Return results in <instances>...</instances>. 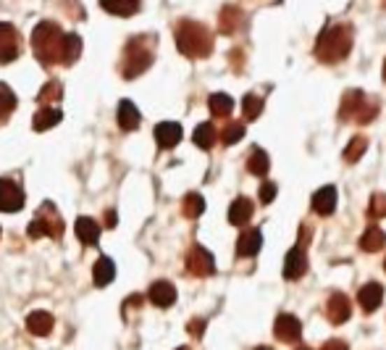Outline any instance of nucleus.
Masks as SVG:
<instances>
[{
	"instance_id": "79ce46f5",
	"label": "nucleus",
	"mask_w": 386,
	"mask_h": 350,
	"mask_svg": "<svg viewBox=\"0 0 386 350\" xmlns=\"http://www.w3.org/2000/svg\"><path fill=\"white\" fill-rule=\"evenodd\" d=\"M176 350H192V348H187V345H182V348H176Z\"/></svg>"
},
{
	"instance_id": "7ed1b4c3",
	"label": "nucleus",
	"mask_w": 386,
	"mask_h": 350,
	"mask_svg": "<svg viewBox=\"0 0 386 350\" xmlns=\"http://www.w3.org/2000/svg\"><path fill=\"white\" fill-rule=\"evenodd\" d=\"M352 50V27L347 24H331L326 27L315 43V55L323 64H339Z\"/></svg>"
},
{
	"instance_id": "0eeeda50",
	"label": "nucleus",
	"mask_w": 386,
	"mask_h": 350,
	"mask_svg": "<svg viewBox=\"0 0 386 350\" xmlns=\"http://www.w3.org/2000/svg\"><path fill=\"white\" fill-rule=\"evenodd\" d=\"M300 232H302L300 240H297V245L287 253V261H284V276H287V279H300L302 274L308 272V253H305V245L310 240V234H308L305 227H302Z\"/></svg>"
},
{
	"instance_id": "a19ab883",
	"label": "nucleus",
	"mask_w": 386,
	"mask_h": 350,
	"mask_svg": "<svg viewBox=\"0 0 386 350\" xmlns=\"http://www.w3.org/2000/svg\"><path fill=\"white\" fill-rule=\"evenodd\" d=\"M106 224L108 227H113V224H116V214H113V211H106Z\"/></svg>"
},
{
	"instance_id": "cd10ccee",
	"label": "nucleus",
	"mask_w": 386,
	"mask_h": 350,
	"mask_svg": "<svg viewBox=\"0 0 386 350\" xmlns=\"http://www.w3.org/2000/svg\"><path fill=\"white\" fill-rule=\"evenodd\" d=\"M82 55V37L79 34H64V50H61V64L71 66Z\"/></svg>"
},
{
	"instance_id": "7c9ffc66",
	"label": "nucleus",
	"mask_w": 386,
	"mask_h": 350,
	"mask_svg": "<svg viewBox=\"0 0 386 350\" xmlns=\"http://www.w3.org/2000/svg\"><path fill=\"white\" fill-rule=\"evenodd\" d=\"M192 140L197 148H203V150H210L215 143V127L210 124V121H205V124H200L197 130H194Z\"/></svg>"
},
{
	"instance_id": "2eb2a0df",
	"label": "nucleus",
	"mask_w": 386,
	"mask_h": 350,
	"mask_svg": "<svg viewBox=\"0 0 386 350\" xmlns=\"http://www.w3.org/2000/svg\"><path fill=\"white\" fill-rule=\"evenodd\" d=\"M242 24H245V13L239 11L236 6H224L221 8V13H218V29H221V34L239 32Z\"/></svg>"
},
{
	"instance_id": "a878e982",
	"label": "nucleus",
	"mask_w": 386,
	"mask_h": 350,
	"mask_svg": "<svg viewBox=\"0 0 386 350\" xmlns=\"http://www.w3.org/2000/svg\"><path fill=\"white\" fill-rule=\"evenodd\" d=\"M208 108H210V113H213L215 119H226L234 111V100H231V95H226V92H215V95L208 98Z\"/></svg>"
},
{
	"instance_id": "a18cd8bd",
	"label": "nucleus",
	"mask_w": 386,
	"mask_h": 350,
	"mask_svg": "<svg viewBox=\"0 0 386 350\" xmlns=\"http://www.w3.org/2000/svg\"><path fill=\"white\" fill-rule=\"evenodd\" d=\"M297 350H310V348H297Z\"/></svg>"
},
{
	"instance_id": "c85d7f7f",
	"label": "nucleus",
	"mask_w": 386,
	"mask_h": 350,
	"mask_svg": "<svg viewBox=\"0 0 386 350\" xmlns=\"http://www.w3.org/2000/svg\"><path fill=\"white\" fill-rule=\"evenodd\" d=\"M247 169H250V174L255 176H266L271 169V158L266 150H260V148H255L252 153H250V158H247Z\"/></svg>"
},
{
	"instance_id": "20e7f679",
	"label": "nucleus",
	"mask_w": 386,
	"mask_h": 350,
	"mask_svg": "<svg viewBox=\"0 0 386 350\" xmlns=\"http://www.w3.org/2000/svg\"><path fill=\"white\" fill-rule=\"evenodd\" d=\"M32 50L40 64H45V66L61 64L64 29H61L55 22H40L32 32Z\"/></svg>"
},
{
	"instance_id": "5701e85b",
	"label": "nucleus",
	"mask_w": 386,
	"mask_h": 350,
	"mask_svg": "<svg viewBox=\"0 0 386 350\" xmlns=\"http://www.w3.org/2000/svg\"><path fill=\"white\" fill-rule=\"evenodd\" d=\"M250 219H252V200L250 197H236L234 203L229 206V221L234 227H245Z\"/></svg>"
},
{
	"instance_id": "bb28decb",
	"label": "nucleus",
	"mask_w": 386,
	"mask_h": 350,
	"mask_svg": "<svg viewBox=\"0 0 386 350\" xmlns=\"http://www.w3.org/2000/svg\"><path fill=\"white\" fill-rule=\"evenodd\" d=\"M384 245H386V232L381 230V227H368V230L363 232V237H360V248H363L365 253L381 251Z\"/></svg>"
},
{
	"instance_id": "393cba45",
	"label": "nucleus",
	"mask_w": 386,
	"mask_h": 350,
	"mask_svg": "<svg viewBox=\"0 0 386 350\" xmlns=\"http://www.w3.org/2000/svg\"><path fill=\"white\" fill-rule=\"evenodd\" d=\"M61 119H64V111H61V108H40L37 113H34L32 127L37 132L53 130L55 124H61Z\"/></svg>"
},
{
	"instance_id": "473e14b6",
	"label": "nucleus",
	"mask_w": 386,
	"mask_h": 350,
	"mask_svg": "<svg viewBox=\"0 0 386 350\" xmlns=\"http://www.w3.org/2000/svg\"><path fill=\"white\" fill-rule=\"evenodd\" d=\"M182 211H184V216H187V219H197V216H203V211H205L203 195H197V192H190V195H184Z\"/></svg>"
},
{
	"instance_id": "ea45409f",
	"label": "nucleus",
	"mask_w": 386,
	"mask_h": 350,
	"mask_svg": "<svg viewBox=\"0 0 386 350\" xmlns=\"http://www.w3.org/2000/svg\"><path fill=\"white\" fill-rule=\"evenodd\" d=\"M190 332H192V335H203V329H205V321H190Z\"/></svg>"
},
{
	"instance_id": "aec40b11",
	"label": "nucleus",
	"mask_w": 386,
	"mask_h": 350,
	"mask_svg": "<svg viewBox=\"0 0 386 350\" xmlns=\"http://www.w3.org/2000/svg\"><path fill=\"white\" fill-rule=\"evenodd\" d=\"M334 208H336V190L334 187H321L315 195H313V211L318 216H331Z\"/></svg>"
},
{
	"instance_id": "f257e3e1",
	"label": "nucleus",
	"mask_w": 386,
	"mask_h": 350,
	"mask_svg": "<svg viewBox=\"0 0 386 350\" xmlns=\"http://www.w3.org/2000/svg\"><path fill=\"white\" fill-rule=\"evenodd\" d=\"M173 37H176L179 53L187 55V58H208L213 53V34L200 22L182 19L173 29Z\"/></svg>"
},
{
	"instance_id": "72a5a7b5",
	"label": "nucleus",
	"mask_w": 386,
	"mask_h": 350,
	"mask_svg": "<svg viewBox=\"0 0 386 350\" xmlns=\"http://www.w3.org/2000/svg\"><path fill=\"white\" fill-rule=\"evenodd\" d=\"M13 108H16V95H13V90L8 85L0 82V124L11 116Z\"/></svg>"
},
{
	"instance_id": "58836bf2",
	"label": "nucleus",
	"mask_w": 386,
	"mask_h": 350,
	"mask_svg": "<svg viewBox=\"0 0 386 350\" xmlns=\"http://www.w3.org/2000/svg\"><path fill=\"white\" fill-rule=\"evenodd\" d=\"M323 350H347V345H344L342 340H329V342L323 345Z\"/></svg>"
},
{
	"instance_id": "c756f323",
	"label": "nucleus",
	"mask_w": 386,
	"mask_h": 350,
	"mask_svg": "<svg viewBox=\"0 0 386 350\" xmlns=\"http://www.w3.org/2000/svg\"><path fill=\"white\" fill-rule=\"evenodd\" d=\"M365 150H368V140H365L363 134H357V137H352V140L347 143V148H344V161H347V164H357V161L365 155Z\"/></svg>"
},
{
	"instance_id": "4c0bfd02",
	"label": "nucleus",
	"mask_w": 386,
	"mask_h": 350,
	"mask_svg": "<svg viewBox=\"0 0 386 350\" xmlns=\"http://www.w3.org/2000/svg\"><path fill=\"white\" fill-rule=\"evenodd\" d=\"M257 195H260V203L263 206H269V203H273V197H276V185L273 182H263Z\"/></svg>"
},
{
	"instance_id": "6e6552de",
	"label": "nucleus",
	"mask_w": 386,
	"mask_h": 350,
	"mask_svg": "<svg viewBox=\"0 0 386 350\" xmlns=\"http://www.w3.org/2000/svg\"><path fill=\"white\" fill-rule=\"evenodd\" d=\"M187 272L192 276H210L215 272L213 253L205 251L203 245H192L190 253H187Z\"/></svg>"
},
{
	"instance_id": "a211bd4d",
	"label": "nucleus",
	"mask_w": 386,
	"mask_h": 350,
	"mask_svg": "<svg viewBox=\"0 0 386 350\" xmlns=\"http://www.w3.org/2000/svg\"><path fill=\"white\" fill-rule=\"evenodd\" d=\"M140 111H137V106L131 103V100H121L118 103V127L124 132H134L137 127H140Z\"/></svg>"
},
{
	"instance_id": "2f4dec72",
	"label": "nucleus",
	"mask_w": 386,
	"mask_h": 350,
	"mask_svg": "<svg viewBox=\"0 0 386 350\" xmlns=\"http://www.w3.org/2000/svg\"><path fill=\"white\" fill-rule=\"evenodd\" d=\"M64 95V88L58 85V82H48L43 90H40V95H37V103L43 106V108H53V103H58Z\"/></svg>"
},
{
	"instance_id": "4468645a",
	"label": "nucleus",
	"mask_w": 386,
	"mask_h": 350,
	"mask_svg": "<svg viewBox=\"0 0 386 350\" xmlns=\"http://www.w3.org/2000/svg\"><path fill=\"white\" fill-rule=\"evenodd\" d=\"M148 298H150L152 306L169 308V306L176 303V287H173L171 282H166V279H161V282H152L150 290H148Z\"/></svg>"
},
{
	"instance_id": "e433bc0d",
	"label": "nucleus",
	"mask_w": 386,
	"mask_h": 350,
	"mask_svg": "<svg viewBox=\"0 0 386 350\" xmlns=\"http://www.w3.org/2000/svg\"><path fill=\"white\" fill-rule=\"evenodd\" d=\"M386 216V195L384 192H376L368 203V219H384Z\"/></svg>"
},
{
	"instance_id": "39448f33",
	"label": "nucleus",
	"mask_w": 386,
	"mask_h": 350,
	"mask_svg": "<svg viewBox=\"0 0 386 350\" xmlns=\"http://www.w3.org/2000/svg\"><path fill=\"white\" fill-rule=\"evenodd\" d=\"M376 113H378V106L365 98L363 90H350V92H344L342 108H339V119L342 121L355 119L357 124H368V121L376 119Z\"/></svg>"
},
{
	"instance_id": "b1692460",
	"label": "nucleus",
	"mask_w": 386,
	"mask_h": 350,
	"mask_svg": "<svg viewBox=\"0 0 386 350\" xmlns=\"http://www.w3.org/2000/svg\"><path fill=\"white\" fill-rule=\"evenodd\" d=\"M142 0H100V8L113 16H134L140 11Z\"/></svg>"
},
{
	"instance_id": "f704fd0d",
	"label": "nucleus",
	"mask_w": 386,
	"mask_h": 350,
	"mask_svg": "<svg viewBox=\"0 0 386 350\" xmlns=\"http://www.w3.org/2000/svg\"><path fill=\"white\" fill-rule=\"evenodd\" d=\"M263 98H257V95H245L242 100V113H245V121H255L260 113H263Z\"/></svg>"
},
{
	"instance_id": "49530a36",
	"label": "nucleus",
	"mask_w": 386,
	"mask_h": 350,
	"mask_svg": "<svg viewBox=\"0 0 386 350\" xmlns=\"http://www.w3.org/2000/svg\"><path fill=\"white\" fill-rule=\"evenodd\" d=\"M384 266H386V261H384Z\"/></svg>"
},
{
	"instance_id": "423d86ee",
	"label": "nucleus",
	"mask_w": 386,
	"mask_h": 350,
	"mask_svg": "<svg viewBox=\"0 0 386 350\" xmlns=\"http://www.w3.org/2000/svg\"><path fill=\"white\" fill-rule=\"evenodd\" d=\"M27 232H29L32 240H37V237H53V240H58V237H61L64 221H61V216H58V211H55L53 203H43V206H40L37 216L32 219V224H29V230Z\"/></svg>"
},
{
	"instance_id": "dca6fc26",
	"label": "nucleus",
	"mask_w": 386,
	"mask_h": 350,
	"mask_svg": "<svg viewBox=\"0 0 386 350\" xmlns=\"http://www.w3.org/2000/svg\"><path fill=\"white\" fill-rule=\"evenodd\" d=\"M74 232L82 245H97L100 242V224L90 216H79L74 224Z\"/></svg>"
},
{
	"instance_id": "412c9836",
	"label": "nucleus",
	"mask_w": 386,
	"mask_h": 350,
	"mask_svg": "<svg viewBox=\"0 0 386 350\" xmlns=\"http://www.w3.org/2000/svg\"><path fill=\"white\" fill-rule=\"evenodd\" d=\"M113 276H116V263L110 261L108 255H100L97 263L92 266V282L97 287H108L113 282Z\"/></svg>"
},
{
	"instance_id": "1a4fd4ad",
	"label": "nucleus",
	"mask_w": 386,
	"mask_h": 350,
	"mask_svg": "<svg viewBox=\"0 0 386 350\" xmlns=\"http://www.w3.org/2000/svg\"><path fill=\"white\" fill-rule=\"evenodd\" d=\"M22 53V37L16 32V27L0 22V64L16 61Z\"/></svg>"
},
{
	"instance_id": "9b49d317",
	"label": "nucleus",
	"mask_w": 386,
	"mask_h": 350,
	"mask_svg": "<svg viewBox=\"0 0 386 350\" xmlns=\"http://www.w3.org/2000/svg\"><path fill=\"white\" fill-rule=\"evenodd\" d=\"M326 316H329V321L331 324H344L347 318L352 316V306H350V300H347V295H342V293H334L329 300H326Z\"/></svg>"
},
{
	"instance_id": "9d476101",
	"label": "nucleus",
	"mask_w": 386,
	"mask_h": 350,
	"mask_svg": "<svg viewBox=\"0 0 386 350\" xmlns=\"http://www.w3.org/2000/svg\"><path fill=\"white\" fill-rule=\"evenodd\" d=\"M24 190L11 179H0V211L3 214H16L24 208Z\"/></svg>"
},
{
	"instance_id": "ddd939ff",
	"label": "nucleus",
	"mask_w": 386,
	"mask_h": 350,
	"mask_svg": "<svg viewBox=\"0 0 386 350\" xmlns=\"http://www.w3.org/2000/svg\"><path fill=\"white\" fill-rule=\"evenodd\" d=\"M155 143H158V148H163V150L176 148V145L182 143V127H179L176 121H161V124L155 127Z\"/></svg>"
},
{
	"instance_id": "f8f14e48",
	"label": "nucleus",
	"mask_w": 386,
	"mask_h": 350,
	"mask_svg": "<svg viewBox=\"0 0 386 350\" xmlns=\"http://www.w3.org/2000/svg\"><path fill=\"white\" fill-rule=\"evenodd\" d=\"M273 332H276V337L281 342H297L302 337V324L297 316H292V314H281L276 318V324H273Z\"/></svg>"
},
{
	"instance_id": "37998d69",
	"label": "nucleus",
	"mask_w": 386,
	"mask_h": 350,
	"mask_svg": "<svg viewBox=\"0 0 386 350\" xmlns=\"http://www.w3.org/2000/svg\"><path fill=\"white\" fill-rule=\"evenodd\" d=\"M255 350H271V348H266V345H263V348H255Z\"/></svg>"
},
{
	"instance_id": "c03bdc74",
	"label": "nucleus",
	"mask_w": 386,
	"mask_h": 350,
	"mask_svg": "<svg viewBox=\"0 0 386 350\" xmlns=\"http://www.w3.org/2000/svg\"><path fill=\"white\" fill-rule=\"evenodd\" d=\"M384 79H386V64H384Z\"/></svg>"
},
{
	"instance_id": "6ab92c4d",
	"label": "nucleus",
	"mask_w": 386,
	"mask_h": 350,
	"mask_svg": "<svg viewBox=\"0 0 386 350\" xmlns=\"http://www.w3.org/2000/svg\"><path fill=\"white\" fill-rule=\"evenodd\" d=\"M55 327V318L48 314V311H32L29 316H27V329L37 335V337H45V335H50Z\"/></svg>"
},
{
	"instance_id": "4be33fe9",
	"label": "nucleus",
	"mask_w": 386,
	"mask_h": 350,
	"mask_svg": "<svg viewBox=\"0 0 386 350\" xmlns=\"http://www.w3.org/2000/svg\"><path fill=\"white\" fill-rule=\"evenodd\" d=\"M357 300H360V306H363V311H376V308L381 306V300H384V287L378 285V282H368V285H363V290H360V295H357Z\"/></svg>"
},
{
	"instance_id": "f3484780",
	"label": "nucleus",
	"mask_w": 386,
	"mask_h": 350,
	"mask_svg": "<svg viewBox=\"0 0 386 350\" xmlns=\"http://www.w3.org/2000/svg\"><path fill=\"white\" fill-rule=\"evenodd\" d=\"M260 245H263L260 230H245L239 234V240H236V253H239L242 258H252V255L260 251Z\"/></svg>"
},
{
	"instance_id": "f03ea898",
	"label": "nucleus",
	"mask_w": 386,
	"mask_h": 350,
	"mask_svg": "<svg viewBox=\"0 0 386 350\" xmlns=\"http://www.w3.org/2000/svg\"><path fill=\"white\" fill-rule=\"evenodd\" d=\"M155 58V37L152 34H137L124 45V55H121V77L137 79L152 66Z\"/></svg>"
},
{
	"instance_id": "c9c22d12",
	"label": "nucleus",
	"mask_w": 386,
	"mask_h": 350,
	"mask_svg": "<svg viewBox=\"0 0 386 350\" xmlns=\"http://www.w3.org/2000/svg\"><path fill=\"white\" fill-rule=\"evenodd\" d=\"M247 127L245 124H239V121H234V124H229V127H224V132H221V143L224 145H234L239 143L242 137H245Z\"/></svg>"
}]
</instances>
